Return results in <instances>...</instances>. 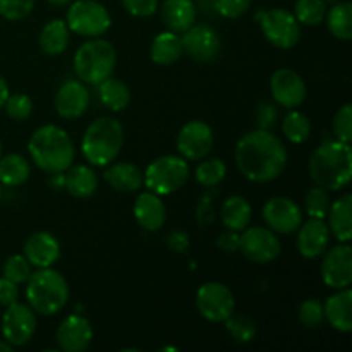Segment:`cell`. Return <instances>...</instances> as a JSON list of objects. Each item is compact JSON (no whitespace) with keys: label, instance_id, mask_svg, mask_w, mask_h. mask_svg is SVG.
<instances>
[{"label":"cell","instance_id":"cell-54","mask_svg":"<svg viewBox=\"0 0 352 352\" xmlns=\"http://www.w3.org/2000/svg\"><path fill=\"white\" fill-rule=\"evenodd\" d=\"M0 198H2V184H0Z\"/></svg>","mask_w":352,"mask_h":352},{"label":"cell","instance_id":"cell-30","mask_svg":"<svg viewBox=\"0 0 352 352\" xmlns=\"http://www.w3.org/2000/svg\"><path fill=\"white\" fill-rule=\"evenodd\" d=\"M41 52L45 55H55L64 54V50L69 45V28L62 19H52L41 30L40 38H38Z\"/></svg>","mask_w":352,"mask_h":352},{"label":"cell","instance_id":"cell-14","mask_svg":"<svg viewBox=\"0 0 352 352\" xmlns=\"http://www.w3.org/2000/svg\"><path fill=\"white\" fill-rule=\"evenodd\" d=\"M213 148L212 127L201 120H191L179 131L177 150L184 160H201Z\"/></svg>","mask_w":352,"mask_h":352},{"label":"cell","instance_id":"cell-31","mask_svg":"<svg viewBox=\"0 0 352 352\" xmlns=\"http://www.w3.org/2000/svg\"><path fill=\"white\" fill-rule=\"evenodd\" d=\"M98 98L102 105L112 112H120L126 109L131 102V91L126 82L116 78H107L102 82H98Z\"/></svg>","mask_w":352,"mask_h":352},{"label":"cell","instance_id":"cell-7","mask_svg":"<svg viewBox=\"0 0 352 352\" xmlns=\"http://www.w3.org/2000/svg\"><path fill=\"white\" fill-rule=\"evenodd\" d=\"M189 179V165L182 157L165 155L148 165L143 174V182L151 192L167 196L184 188Z\"/></svg>","mask_w":352,"mask_h":352},{"label":"cell","instance_id":"cell-32","mask_svg":"<svg viewBox=\"0 0 352 352\" xmlns=\"http://www.w3.org/2000/svg\"><path fill=\"white\" fill-rule=\"evenodd\" d=\"M30 164L17 153L0 157V184L7 188H17L30 177Z\"/></svg>","mask_w":352,"mask_h":352},{"label":"cell","instance_id":"cell-27","mask_svg":"<svg viewBox=\"0 0 352 352\" xmlns=\"http://www.w3.org/2000/svg\"><path fill=\"white\" fill-rule=\"evenodd\" d=\"M64 184L69 195L74 198H89L91 195H95L96 188H98V177L88 165H74V167L67 168Z\"/></svg>","mask_w":352,"mask_h":352},{"label":"cell","instance_id":"cell-17","mask_svg":"<svg viewBox=\"0 0 352 352\" xmlns=\"http://www.w3.org/2000/svg\"><path fill=\"white\" fill-rule=\"evenodd\" d=\"M270 89L275 102L291 110L298 109L306 100V93H308L302 78L292 69L275 71L270 79Z\"/></svg>","mask_w":352,"mask_h":352},{"label":"cell","instance_id":"cell-55","mask_svg":"<svg viewBox=\"0 0 352 352\" xmlns=\"http://www.w3.org/2000/svg\"><path fill=\"white\" fill-rule=\"evenodd\" d=\"M0 157H2V144H0Z\"/></svg>","mask_w":352,"mask_h":352},{"label":"cell","instance_id":"cell-5","mask_svg":"<svg viewBox=\"0 0 352 352\" xmlns=\"http://www.w3.org/2000/svg\"><path fill=\"white\" fill-rule=\"evenodd\" d=\"M26 298L30 308L38 315H57L67 305L69 285L64 275L52 267L38 268L26 282Z\"/></svg>","mask_w":352,"mask_h":352},{"label":"cell","instance_id":"cell-42","mask_svg":"<svg viewBox=\"0 0 352 352\" xmlns=\"http://www.w3.org/2000/svg\"><path fill=\"white\" fill-rule=\"evenodd\" d=\"M333 134L342 143L351 144L352 140V107L351 103H346L342 109L337 110L333 117Z\"/></svg>","mask_w":352,"mask_h":352},{"label":"cell","instance_id":"cell-1","mask_svg":"<svg viewBox=\"0 0 352 352\" xmlns=\"http://www.w3.org/2000/svg\"><path fill=\"white\" fill-rule=\"evenodd\" d=\"M236 164L248 181L270 182L284 172L287 150L268 129L251 131L237 141Z\"/></svg>","mask_w":352,"mask_h":352},{"label":"cell","instance_id":"cell-19","mask_svg":"<svg viewBox=\"0 0 352 352\" xmlns=\"http://www.w3.org/2000/svg\"><path fill=\"white\" fill-rule=\"evenodd\" d=\"M89 91L82 81L69 79L55 95V110L62 119H78L88 110Z\"/></svg>","mask_w":352,"mask_h":352},{"label":"cell","instance_id":"cell-50","mask_svg":"<svg viewBox=\"0 0 352 352\" xmlns=\"http://www.w3.org/2000/svg\"><path fill=\"white\" fill-rule=\"evenodd\" d=\"M14 347L10 346L9 342H6V340H0V352H12Z\"/></svg>","mask_w":352,"mask_h":352},{"label":"cell","instance_id":"cell-40","mask_svg":"<svg viewBox=\"0 0 352 352\" xmlns=\"http://www.w3.org/2000/svg\"><path fill=\"white\" fill-rule=\"evenodd\" d=\"M7 116L14 120H26L33 113V102L24 93H12L3 103Z\"/></svg>","mask_w":352,"mask_h":352},{"label":"cell","instance_id":"cell-51","mask_svg":"<svg viewBox=\"0 0 352 352\" xmlns=\"http://www.w3.org/2000/svg\"><path fill=\"white\" fill-rule=\"evenodd\" d=\"M72 0H48V3H52V6H57V7H62V6H67V3H71Z\"/></svg>","mask_w":352,"mask_h":352},{"label":"cell","instance_id":"cell-52","mask_svg":"<svg viewBox=\"0 0 352 352\" xmlns=\"http://www.w3.org/2000/svg\"><path fill=\"white\" fill-rule=\"evenodd\" d=\"M160 351H177V347H162V349Z\"/></svg>","mask_w":352,"mask_h":352},{"label":"cell","instance_id":"cell-41","mask_svg":"<svg viewBox=\"0 0 352 352\" xmlns=\"http://www.w3.org/2000/svg\"><path fill=\"white\" fill-rule=\"evenodd\" d=\"M323 305L316 299H306L299 306V320L306 329H318L323 323Z\"/></svg>","mask_w":352,"mask_h":352},{"label":"cell","instance_id":"cell-26","mask_svg":"<svg viewBox=\"0 0 352 352\" xmlns=\"http://www.w3.org/2000/svg\"><path fill=\"white\" fill-rule=\"evenodd\" d=\"M329 230L339 243H349L352 237V196L344 195L329 210Z\"/></svg>","mask_w":352,"mask_h":352},{"label":"cell","instance_id":"cell-33","mask_svg":"<svg viewBox=\"0 0 352 352\" xmlns=\"http://www.w3.org/2000/svg\"><path fill=\"white\" fill-rule=\"evenodd\" d=\"M327 26L336 38L342 41L352 40V3L337 2L327 10Z\"/></svg>","mask_w":352,"mask_h":352},{"label":"cell","instance_id":"cell-36","mask_svg":"<svg viewBox=\"0 0 352 352\" xmlns=\"http://www.w3.org/2000/svg\"><path fill=\"white\" fill-rule=\"evenodd\" d=\"M227 174V167L220 158H210V160L201 162L196 168V181L205 188H213L220 184Z\"/></svg>","mask_w":352,"mask_h":352},{"label":"cell","instance_id":"cell-10","mask_svg":"<svg viewBox=\"0 0 352 352\" xmlns=\"http://www.w3.org/2000/svg\"><path fill=\"white\" fill-rule=\"evenodd\" d=\"M196 308L208 322H226L236 309V301L227 285L206 282L196 292Z\"/></svg>","mask_w":352,"mask_h":352},{"label":"cell","instance_id":"cell-13","mask_svg":"<svg viewBox=\"0 0 352 352\" xmlns=\"http://www.w3.org/2000/svg\"><path fill=\"white\" fill-rule=\"evenodd\" d=\"M182 50L199 64L215 60L222 48L219 33L208 24H192L181 36Z\"/></svg>","mask_w":352,"mask_h":352},{"label":"cell","instance_id":"cell-28","mask_svg":"<svg viewBox=\"0 0 352 352\" xmlns=\"http://www.w3.org/2000/svg\"><path fill=\"white\" fill-rule=\"evenodd\" d=\"M184 54L181 36L174 31H164L155 36L150 48V57L158 65H172Z\"/></svg>","mask_w":352,"mask_h":352},{"label":"cell","instance_id":"cell-12","mask_svg":"<svg viewBox=\"0 0 352 352\" xmlns=\"http://www.w3.org/2000/svg\"><path fill=\"white\" fill-rule=\"evenodd\" d=\"M239 250L244 256L254 263H270L280 254V241L275 232L267 227H250L239 236Z\"/></svg>","mask_w":352,"mask_h":352},{"label":"cell","instance_id":"cell-3","mask_svg":"<svg viewBox=\"0 0 352 352\" xmlns=\"http://www.w3.org/2000/svg\"><path fill=\"white\" fill-rule=\"evenodd\" d=\"M31 158L47 174H62L74 162V143L62 127L48 124L36 129L28 144Z\"/></svg>","mask_w":352,"mask_h":352},{"label":"cell","instance_id":"cell-47","mask_svg":"<svg viewBox=\"0 0 352 352\" xmlns=\"http://www.w3.org/2000/svg\"><path fill=\"white\" fill-rule=\"evenodd\" d=\"M275 119H277V110L270 105V103H261L258 109V122H260V129H268L274 126Z\"/></svg>","mask_w":352,"mask_h":352},{"label":"cell","instance_id":"cell-48","mask_svg":"<svg viewBox=\"0 0 352 352\" xmlns=\"http://www.w3.org/2000/svg\"><path fill=\"white\" fill-rule=\"evenodd\" d=\"M217 244H219L220 250L230 251V253H232V251L239 250V236H237L236 230H229V229H227L226 232H223L222 236L219 237Z\"/></svg>","mask_w":352,"mask_h":352},{"label":"cell","instance_id":"cell-8","mask_svg":"<svg viewBox=\"0 0 352 352\" xmlns=\"http://www.w3.org/2000/svg\"><path fill=\"white\" fill-rule=\"evenodd\" d=\"M69 31L85 38L102 36L112 24L109 10L96 0H76L71 3L65 19Z\"/></svg>","mask_w":352,"mask_h":352},{"label":"cell","instance_id":"cell-34","mask_svg":"<svg viewBox=\"0 0 352 352\" xmlns=\"http://www.w3.org/2000/svg\"><path fill=\"white\" fill-rule=\"evenodd\" d=\"M282 131H284V136L287 138L291 143L301 144L311 134V122H309L308 117L305 113L298 112V110H292L287 116L284 117V124H282Z\"/></svg>","mask_w":352,"mask_h":352},{"label":"cell","instance_id":"cell-6","mask_svg":"<svg viewBox=\"0 0 352 352\" xmlns=\"http://www.w3.org/2000/svg\"><path fill=\"white\" fill-rule=\"evenodd\" d=\"M117 54L110 41L91 38L76 50L74 72L79 81L86 85H98L110 78L116 71Z\"/></svg>","mask_w":352,"mask_h":352},{"label":"cell","instance_id":"cell-21","mask_svg":"<svg viewBox=\"0 0 352 352\" xmlns=\"http://www.w3.org/2000/svg\"><path fill=\"white\" fill-rule=\"evenodd\" d=\"M24 256L31 267H52L60 256V244L50 232H34L24 244Z\"/></svg>","mask_w":352,"mask_h":352},{"label":"cell","instance_id":"cell-9","mask_svg":"<svg viewBox=\"0 0 352 352\" xmlns=\"http://www.w3.org/2000/svg\"><path fill=\"white\" fill-rule=\"evenodd\" d=\"M261 31L272 45L278 48H292L301 38V26L292 12L285 9L260 10L256 14Z\"/></svg>","mask_w":352,"mask_h":352},{"label":"cell","instance_id":"cell-16","mask_svg":"<svg viewBox=\"0 0 352 352\" xmlns=\"http://www.w3.org/2000/svg\"><path fill=\"white\" fill-rule=\"evenodd\" d=\"M322 278L329 287L346 289L352 284V250L347 243L337 244L325 254Z\"/></svg>","mask_w":352,"mask_h":352},{"label":"cell","instance_id":"cell-4","mask_svg":"<svg viewBox=\"0 0 352 352\" xmlns=\"http://www.w3.org/2000/svg\"><path fill=\"white\" fill-rule=\"evenodd\" d=\"M124 144V127L113 117L93 120L81 141L82 157L95 167H105L119 157Z\"/></svg>","mask_w":352,"mask_h":352},{"label":"cell","instance_id":"cell-24","mask_svg":"<svg viewBox=\"0 0 352 352\" xmlns=\"http://www.w3.org/2000/svg\"><path fill=\"white\" fill-rule=\"evenodd\" d=\"M160 14L168 31L184 33L195 24L196 6L192 0H164Z\"/></svg>","mask_w":352,"mask_h":352},{"label":"cell","instance_id":"cell-2","mask_svg":"<svg viewBox=\"0 0 352 352\" xmlns=\"http://www.w3.org/2000/svg\"><path fill=\"white\" fill-rule=\"evenodd\" d=\"M309 175L316 186L327 191L346 188L352 177V151L342 141H327L309 158Z\"/></svg>","mask_w":352,"mask_h":352},{"label":"cell","instance_id":"cell-49","mask_svg":"<svg viewBox=\"0 0 352 352\" xmlns=\"http://www.w3.org/2000/svg\"><path fill=\"white\" fill-rule=\"evenodd\" d=\"M9 95H10V93H9V85H7L6 79H3L2 76H0V109H2V107H3V103H6L7 96H9Z\"/></svg>","mask_w":352,"mask_h":352},{"label":"cell","instance_id":"cell-23","mask_svg":"<svg viewBox=\"0 0 352 352\" xmlns=\"http://www.w3.org/2000/svg\"><path fill=\"white\" fill-rule=\"evenodd\" d=\"M323 315L332 329L337 332L349 333L352 330V291L349 287L339 289L327 299L323 306Z\"/></svg>","mask_w":352,"mask_h":352},{"label":"cell","instance_id":"cell-44","mask_svg":"<svg viewBox=\"0 0 352 352\" xmlns=\"http://www.w3.org/2000/svg\"><path fill=\"white\" fill-rule=\"evenodd\" d=\"M251 7V0H215V10L227 19H237L246 14Z\"/></svg>","mask_w":352,"mask_h":352},{"label":"cell","instance_id":"cell-22","mask_svg":"<svg viewBox=\"0 0 352 352\" xmlns=\"http://www.w3.org/2000/svg\"><path fill=\"white\" fill-rule=\"evenodd\" d=\"M134 217L136 222L148 232L162 229L167 219V210H165L164 201L160 196L155 192H141L134 201Z\"/></svg>","mask_w":352,"mask_h":352},{"label":"cell","instance_id":"cell-38","mask_svg":"<svg viewBox=\"0 0 352 352\" xmlns=\"http://www.w3.org/2000/svg\"><path fill=\"white\" fill-rule=\"evenodd\" d=\"M305 206L309 219L325 220V217L329 215V210H330V198L327 189L320 188V186L309 189V191L306 192Z\"/></svg>","mask_w":352,"mask_h":352},{"label":"cell","instance_id":"cell-53","mask_svg":"<svg viewBox=\"0 0 352 352\" xmlns=\"http://www.w3.org/2000/svg\"><path fill=\"white\" fill-rule=\"evenodd\" d=\"M329 2H333V3H337V0H325V3H329Z\"/></svg>","mask_w":352,"mask_h":352},{"label":"cell","instance_id":"cell-45","mask_svg":"<svg viewBox=\"0 0 352 352\" xmlns=\"http://www.w3.org/2000/svg\"><path fill=\"white\" fill-rule=\"evenodd\" d=\"M122 6L131 16L150 17L158 10V0H122Z\"/></svg>","mask_w":352,"mask_h":352},{"label":"cell","instance_id":"cell-39","mask_svg":"<svg viewBox=\"0 0 352 352\" xmlns=\"http://www.w3.org/2000/svg\"><path fill=\"white\" fill-rule=\"evenodd\" d=\"M2 274L3 277L19 285L26 284L28 278L33 274V270H31V263L26 260V256H23V254H12L3 263Z\"/></svg>","mask_w":352,"mask_h":352},{"label":"cell","instance_id":"cell-15","mask_svg":"<svg viewBox=\"0 0 352 352\" xmlns=\"http://www.w3.org/2000/svg\"><path fill=\"white\" fill-rule=\"evenodd\" d=\"M263 219L274 232L292 234L301 226L302 213L294 199L275 196L265 203Z\"/></svg>","mask_w":352,"mask_h":352},{"label":"cell","instance_id":"cell-43","mask_svg":"<svg viewBox=\"0 0 352 352\" xmlns=\"http://www.w3.org/2000/svg\"><path fill=\"white\" fill-rule=\"evenodd\" d=\"M34 0H0V16L9 21H21L31 14Z\"/></svg>","mask_w":352,"mask_h":352},{"label":"cell","instance_id":"cell-46","mask_svg":"<svg viewBox=\"0 0 352 352\" xmlns=\"http://www.w3.org/2000/svg\"><path fill=\"white\" fill-rule=\"evenodd\" d=\"M17 299H19V285L6 277L0 278V305L7 308L17 302Z\"/></svg>","mask_w":352,"mask_h":352},{"label":"cell","instance_id":"cell-25","mask_svg":"<svg viewBox=\"0 0 352 352\" xmlns=\"http://www.w3.org/2000/svg\"><path fill=\"white\" fill-rule=\"evenodd\" d=\"M103 179L110 188L119 192H134L143 186V172L127 162L110 165L103 172Z\"/></svg>","mask_w":352,"mask_h":352},{"label":"cell","instance_id":"cell-18","mask_svg":"<svg viewBox=\"0 0 352 352\" xmlns=\"http://www.w3.org/2000/svg\"><path fill=\"white\" fill-rule=\"evenodd\" d=\"M57 346L64 352H82L93 340V329L85 316L71 315L57 329Z\"/></svg>","mask_w":352,"mask_h":352},{"label":"cell","instance_id":"cell-29","mask_svg":"<svg viewBox=\"0 0 352 352\" xmlns=\"http://www.w3.org/2000/svg\"><path fill=\"white\" fill-rule=\"evenodd\" d=\"M220 215H222V222L226 229L243 232L250 226L253 210H251L250 201L246 198H243V196H230V198L223 201Z\"/></svg>","mask_w":352,"mask_h":352},{"label":"cell","instance_id":"cell-11","mask_svg":"<svg viewBox=\"0 0 352 352\" xmlns=\"http://www.w3.org/2000/svg\"><path fill=\"white\" fill-rule=\"evenodd\" d=\"M36 330V315L30 305L14 302L7 306L2 316V336L12 347L26 346Z\"/></svg>","mask_w":352,"mask_h":352},{"label":"cell","instance_id":"cell-37","mask_svg":"<svg viewBox=\"0 0 352 352\" xmlns=\"http://www.w3.org/2000/svg\"><path fill=\"white\" fill-rule=\"evenodd\" d=\"M226 329L232 336V339L239 344L251 342L254 339V336H256V325L246 315H234L232 313L226 320Z\"/></svg>","mask_w":352,"mask_h":352},{"label":"cell","instance_id":"cell-35","mask_svg":"<svg viewBox=\"0 0 352 352\" xmlns=\"http://www.w3.org/2000/svg\"><path fill=\"white\" fill-rule=\"evenodd\" d=\"M294 16L299 24L318 26L327 16L325 0H298L294 6Z\"/></svg>","mask_w":352,"mask_h":352},{"label":"cell","instance_id":"cell-20","mask_svg":"<svg viewBox=\"0 0 352 352\" xmlns=\"http://www.w3.org/2000/svg\"><path fill=\"white\" fill-rule=\"evenodd\" d=\"M298 251L306 260H315L325 254L330 243V230L325 220L309 219L305 226H299Z\"/></svg>","mask_w":352,"mask_h":352}]
</instances>
